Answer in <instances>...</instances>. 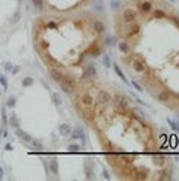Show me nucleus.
<instances>
[{
  "label": "nucleus",
  "instance_id": "obj_5",
  "mask_svg": "<svg viewBox=\"0 0 179 181\" xmlns=\"http://www.w3.org/2000/svg\"><path fill=\"white\" fill-rule=\"evenodd\" d=\"M178 119H179V115H178Z\"/></svg>",
  "mask_w": 179,
  "mask_h": 181
},
{
  "label": "nucleus",
  "instance_id": "obj_2",
  "mask_svg": "<svg viewBox=\"0 0 179 181\" xmlns=\"http://www.w3.org/2000/svg\"><path fill=\"white\" fill-rule=\"evenodd\" d=\"M105 23L96 15L41 17L33 24L35 49L56 83L63 76H81L89 59H96L107 45Z\"/></svg>",
  "mask_w": 179,
  "mask_h": 181
},
{
  "label": "nucleus",
  "instance_id": "obj_3",
  "mask_svg": "<svg viewBox=\"0 0 179 181\" xmlns=\"http://www.w3.org/2000/svg\"><path fill=\"white\" fill-rule=\"evenodd\" d=\"M35 9L38 11H53V12H66V11H75L92 0H30Z\"/></svg>",
  "mask_w": 179,
  "mask_h": 181
},
{
  "label": "nucleus",
  "instance_id": "obj_4",
  "mask_svg": "<svg viewBox=\"0 0 179 181\" xmlns=\"http://www.w3.org/2000/svg\"><path fill=\"white\" fill-rule=\"evenodd\" d=\"M62 133H63V134H66V133H68V125H63L62 127Z\"/></svg>",
  "mask_w": 179,
  "mask_h": 181
},
{
  "label": "nucleus",
  "instance_id": "obj_1",
  "mask_svg": "<svg viewBox=\"0 0 179 181\" xmlns=\"http://www.w3.org/2000/svg\"><path fill=\"white\" fill-rule=\"evenodd\" d=\"M59 86L71 97L80 118L93 128L105 160L120 178H170L160 136L129 97L99 83L98 74L78 77L72 86Z\"/></svg>",
  "mask_w": 179,
  "mask_h": 181
}]
</instances>
